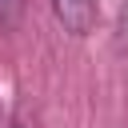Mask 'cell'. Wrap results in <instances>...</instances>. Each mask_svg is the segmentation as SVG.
Instances as JSON below:
<instances>
[{
  "instance_id": "7a4b0ae2",
  "label": "cell",
  "mask_w": 128,
  "mask_h": 128,
  "mask_svg": "<svg viewBox=\"0 0 128 128\" xmlns=\"http://www.w3.org/2000/svg\"><path fill=\"white\" fill-rule=\"evenodd\" d=\"M20 16H24V0H0V28L4 32H12L20 24Z\"/></svg>"
},
{
  "instance_id": "6da1fadb",
  "label": "cell",
  "mask_w": 128,
  "mask_h": 128,
  "mask_svg": "<svg viewBox=\"0 0 128 128\" xmlns=\"http://www.w3.org/2000/svg\"><path fill=\"white\" fill-rule=\"evenodd\" d=\"M52 12L68 36H88L96 28V0H52Z\"/></svg>"
}]
</instances>
